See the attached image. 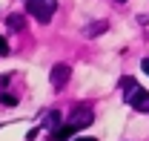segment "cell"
I'll return each mask as SVG.
<instances>
[{
  "mask_svg": "<svg viewBox=\"0 0 149 141\" xmlns=\"http://www.w3.org/2000/svg\"><path fill=\"white\" fill-rule=\"evenodd\" d=\"M69 124H74V127H89L92 124V112L89 109H77V112H72V118H69Z\"/></svg>",
  "mask_w": 149,
  "mask_h": 141,
  "instance_id": "cell-4",
  "label": "cell"
},
{
  "mask_svg": "<svg viewBox=\"0 0 149 141\" xmlns=\"http://www.w3.org/2000/svg\"><path fill=\"white\" fill-rule=\"evenodd\" d=\"M57 124H60V112H49V115H46V127L55 133V130H57Z\"/></svg>",
  "mask_w": 149,
  "mask_h": 141,
  "instance_id": "cell-5",
  "label": "cell"
},
{
  "mask_svg": "<svg viewBox=\"0 0 149 141\" xmlns=\"http://www.w3.org/2000/svg\"><path fill=\"white\" fill-rule=\"evenodd\" d=\"M143 72H146V75H149V58H146V61H143Z\"/></svg>",
  "mask_w": 149,
  "mask_h": 141,
  "instance_id": "cell-10",
  "label": "cell"
},
{
  "mask_svg": "<svg viewBox=\"0 0 149 141\" xmlns=\"http://www.w3.org/2000/svg\"><path fill=\"white\" fill-rule=\"evenodd\" d=\"M57 9V0H26V12L37 20V23H49Z\"/></svg>",
  "mask_w": 149,
  "mask_h": 141,
  "instance_id": "cell-2",
  "label": "cell"
},
{
  "mask_svg": "<svg viewBox=\"0 0 149 141\" xmlns=\"http://www.w3.org/2000/svg\"><path fill=\"white\" fill-rule=\"evenodd\" d=\"M0 104H6V106H15V104H17V98H15V95H6V92H3V95H0Z\"/></svg>",
  "mask_w": 149,
  "mask_h": 141,
  "instance_id": "cell-7",
  "label": "cell"
},
{
  "mask_svg": "<svg viewBox=\"0 0 149 141\" xmlns=\"http://www.w3.org/2000/svg\"><path fill=\"white\" fill-rule=\"evenodd\" d=\"M9 26H12V29H23V18H20V15H12V18H9Z\"/></svg>",
  "mask_w": 149,
  "mask_h": 141,
  "instance_id": "cell-6",
  "label": "cell"
},
{
  "mask_svg": "<svg viewBox=\"0 0 149 141\" xmlns=\"http://www.w3.org/2000/svg\"><path fill=\"white\" fill-rule=\"evenodd\" d=\"M0 55H9V43H6V37L0 35Z\"/></svg>",
  "mask_w": 149,
  "mask_h": 141,
  "instance_id": "cell-9",
  "label": "cell"
},
{
  "mask_svg": "<svg viewBox=\"0 0 149 141\" xmlns=\"http://www.w3.org/2000/svg\"><path fill=\"white\" fill-rule=\"evenodd\" d=\"M120 87H123V95H126V104L132 109H138V112H149V92L143 87H138L132 78H123L120 81Z\"/></svg>",
  "mask_w": 149,
  "mask_h": 141,
  "instance_id": "cell-1",
  "label": "cell"
},
{
  "mask_svg": "<svg viewBox=\"0 0 149 141\" xmlns=\"http://www.w3.org/2000/svg\"><path fill=\"white\" fill-rule=\"evenodd\" d=\"M69 75H72V69H69L66 63H57L49 78H52V84H55L57 89H63V87H66V81H69Z\"/></svg>",
  "mask_w": 149,
  "mask_h": 141,
  "instance_id": "cell-3",
  "label": "cell"
},
{
  "mask_svg": "<svg viewBox=\"0 0 149 141\" xmlns=\"http://www.w3.org/2000/svg\"><path fill=\"white\" fill-rule=\"evenodd\" d=\"M118 3H126V0H118Z\"/></svg>",
  "mask_w": 149,
  "mask_h": 141,
  "instance_id": "cell-12",
  "label": "cell"
},
{
  "mask_svg": "<svg viewBox=\"0 0 149 141\" xmlns=\"http://www.w3.org/2000/svg\"><path fill=\"white\" fill-rule=\"evenodd\" d=\"M103 29H106V23H97V26H89V29H86V35H97V32H103Z\"/></svg>",
  "mask_w": 149,
  "mask_h": 141,
  "instance_id": "cell-8",
  "label": "cell"
},
{
  "mask_svg": "<svg viewBox=\"0 0 149 141\" xmlns=\"http://www.w3.org/2000/svg\"><path fill=\"white\" fill-rule=\"evenodd\" d=\"M74 141H97V138H74Z\"/></svg>",
  "mask_w": 149,
  "mask_h": 141,
  "instance_id": "cell-11",
  "label": "cell"
}]
</instances>
